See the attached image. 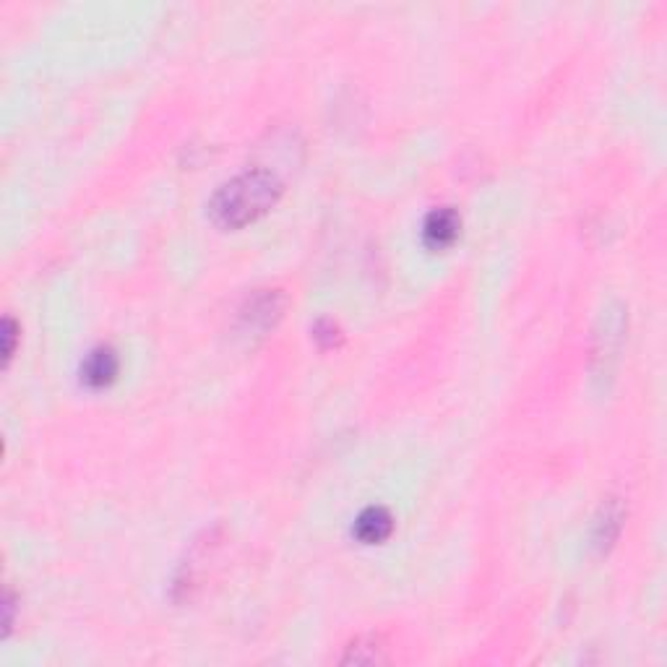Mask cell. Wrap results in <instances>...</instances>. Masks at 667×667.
<instances>
[{
  "label": "cell",
  "instance_id": "cell-2",
  "mask_svg": "<svg viewBox=\"0 0 667 667\" xmlns=\"http://www.w3.org/2000/svg\"><path fill=\"white\" fill-rule=\"evenodd\" d=\"M284 311V298L277 290H264L253 295V298L245 300V305L240 308V324L245 326V331H266L274 329L277 321L282 318Z\"/></svg>",
  "mask_w": 667,
  "mask_h": 667
},
{
  "label": "cell",
  "instance_id": "cell-6",
  "mask_svg": "<svg viewBox=\"0 0 667 667\" xmlns=\"http://www.w3.org/2000/svg\"><path fill=\"white\" fill-rule=\"evenodd\" d=\"M621 524H623L621 503L610 501L608 506H602L600 516H597V522H595V535H592V540H595V548L608 550L615 542V537H618V532H621Z\"/></svg>",
  "mask_w": 667,
  "mask_h": 667
},
{
  "label": "cell",
  "instance_id": "cell-1",
  "mask_svg": "<svg viewBox=\"0 0 667 667\" xmlns=\"http://www.w3.org/2000/svg\"><path fill=\"white\" fill-rule=\"evenodd\" d=\"M284 185L274 172L253 167L227 180L209 201V217L222 230H243L269 214L282 199Z\"/></svg>",
  "mask_w": 667,
  "mask_h": 667
},
{
  "label": "cell",
  "instance_id": "cell-3",
  "mask_svg": "<svg viewBox=\"0 0 667 667\" xmlns=\"http://www.w3.org/2000/svg\"><path fill=\"white\" fill-rule=\"evenodd\" d=\"M459 230H462L459 214H456L454 209H449V206H443V209L430 212L428 219H425L423 240L433 251H446V248H451V245L456 243Z\"/></svg>",
  "mask_w": 667,
  "mask_h": 667
},
{
  "label": "cell",
  "instance_id": "cell-5",
  "mask_svg": "<svg viewBox=\"0 0 667 667\" xmlns=\"http://www.w3.org/2000/svg\"><path fill=\"white\" fill-rule=\"evenodd\" d=\"M391 532H394V519L381 506H370L355 519V535L363 545H378L389 540Z\"/></svg>",
  "mask_w": 667,
  "mask_h": 667
},
{
  "label": "cell",
  "instance_id": "cell-7",
  "mask_svg": "<svg viewBox=\"0 0 667 667\" xmlns=\"http://www.w3.org/2000/svg\"><path fill=\"white\" fill-rule=\"evenodd\" d=\"M16 339H19V326H16L14 318L6 316V321H3V360H6V365L11 363V357L16 352Z\"/></svg>",
  "mask_w": 667,
  "mask_h": 667
},
{
  "label": "cell",
  "instance_id": "cell-4",
  "mask_svg": "<svg viewBox=\"0 0 667 667\" xmlns=\"http://www.w3.org/2000/svg\"><path fill=\"white\" fill-rule=\"evenodd\" d=\"M118 355L110 347H97L86 355L84 365H81V381L89 389H105L118 378Z\"/></svg>",
  "mask_w": 667,
  "mask_h": 667
}]
</instances>
